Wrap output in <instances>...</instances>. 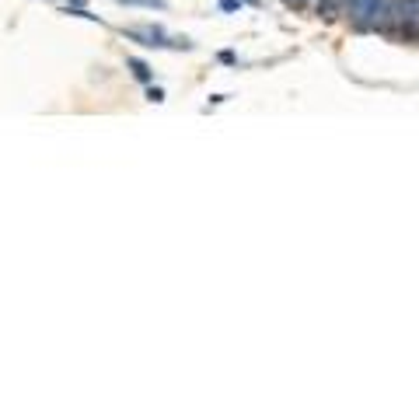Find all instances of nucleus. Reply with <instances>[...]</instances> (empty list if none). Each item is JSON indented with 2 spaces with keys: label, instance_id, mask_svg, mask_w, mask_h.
I'll list each match as a JSON object with an SVG mask.
<instances>
[{
  "label": "nucleus",
  "instance_id": "obj_1",
  "mask_svg": "<svg viewBox=\"0 0 419 419\" xmlns=\"http://www.w3.org/2000/svg\"><path fill=\"white\" fill-rule=\"evenodd\" d=\"M392 7H395V0H349L346 21L360 35H370V32L374 35H385V28L392 21Z\"/></svg>",
  "mask_w": 419,
  "mask_h": 419
},
{
  "label": "nucleus",
  "instance_id": "obj_2",
  "mask_svg": "<svg viewBox=\"0 0 419 419\" xmlns=\"http://www.w3.org/2000/svg\"><path fill=\"white\" fill-rule=\"evenodd\" d=\"M385 39L419 46V0H395L392 21H388V28H385Z\"/></svg>",
  "mask_w": 419,
  "mask_h": 419
},
{
  "label": "nucleus",
  "instance_id": "obj_3",
  "mask_svg": "<svg viewBox=\"0 0 419 419\" xmlns=\"http://www.w3.org/2000/svg\"><path fill=\"white\" fill-rule=\"evenodd\" d=\"M126 39H136L140 46H147V49H168V46H175V49H193V46H186V42H168V35L161 32V28H126L122 32Z\"/></svg>",
  "mask_w": 419,
  "mask_h": 419
},
{
  "label": "nucleus",
  "instance_id": "obj_4",
  "mask_svg": "<svg viewBox=\"0 0 419 419\" xmlns=\"http://www.w3.org/2000/svg\"><path fill=\"white\" fill-rule=\"evenodd\" d=\"M346 7H349V0H318L314 4V11L321 18H339V14H346Z\"/></svg>",
  "mask_w": 419,
  "mask_h": 419
},
{
  "label": "nucleus",
  "instance_id": "obj_5",
  "mask_svg": "<svg viewBox=\"0 0 419 419\" xmlns=\"http://www.w3.org/2000/svg\"><path fill=\"white\" fill-rule=\"evenodd\" d=\"M126 63H129V70H133V77H136V81H143V84H150V81H154V74H150V67H147L143 60H136V56H129Z\"/></svg>",
  "mask_w": 419,
  "mask_h": 419
},
{
  "label": "nucleus",
  "instance_id": "obj_6",
  "mask_svg": "<svg viewBox=\"0 0 419 419\" xmlns=\"http://www.w3.org/2000/svg\"><path fill=\"white\" fill-rule=\"evenodd\" d=\"M119 4H136V7H157V11H165V0H119Z\"/></svg>",
  "mask_w": 419,
  "mask_h": 419
},
{
  "label": "nucleus",
  "instance_id": "obj_7",
  "mask_svg": "<svg viewBox=\"0 0 419 419\" xmlns=\"http://www.w3.org/2000/svg\"><path fill=\"white\" fill-rule=\"evenodd\" d=\"M245 0H220V11H241Z\"/></svg>",
  "mask_w": 419,
  "mask_h": 419
},
{
  "label": "nucleus",
  "instance_id": "obj_8",
  "mask_svg": "<svg viewBox=\"0 0 419 419\" xmlns=\"http://www.w3.org/2000/svg\"><path fill=\"white\" fill-rule=\"evenodd\" d=\"M287 7H297V11H304V7H311V4H318V0H283Z\"/></svg>",
  "mask_w": 419,
  "mask_h": 419
},
{
  "label": "nucleus",
  "instance_id": "obj_9",
  "mask_svg": "<svg viewBox=\"0 0 419 419\" xmlns=\"http://www.w3.org/2000/svg\"><path fill=\"white\" fill-rule=\"evenodd\" d=\"M147 98H150V102H165V91H161V88H154V84H150V91H147Z\"/></svg>",
  "mask_w": 419,
  "mask_h": 419
},
{
  "label": "nucleus",
  "instance_id": "obj_10",
  "mask_svg": "<svg viewBox=\"0 0 419 419\" xmlns=\"http://www.w3.org/2000/svg\"><path fill=\"white\" fill-rule=\"evenodd\" d=\"M220 63H227V67H231V63H234V53H231V49H224V53H220Z\"/></svg>",
  "mask_w": 419,
  "mask_h": 419
},
{
  "label": "nucleus",
  "instance_id": "obj_11",
  "mask_svg": "<svg viewBox=\"0 0 419 419\" xmlns=\"http://www.w3.org/2000/svg\"><path fill=\"white\" fill-rule=\"evenodd\" d=\"M70 4H74V7H88V0H70Z\"/></svg>",
  "mask_w": 419,
  "mask_h": 419
},
{
  "label": "nucleus",
  "instance_id": "obj_12",
  "mask_svg": "<svg viewBox=\"0 0 419 419\" xmlns=\"http://www.w3.org/2000/svg\"><path fill=\"white\" fill-rule=\"evenodd\" d=\"M245 4H259V0H245Z\"/></svg>",
  "mask_w": 419,
  "mask_h": 419
}]
</instances>
